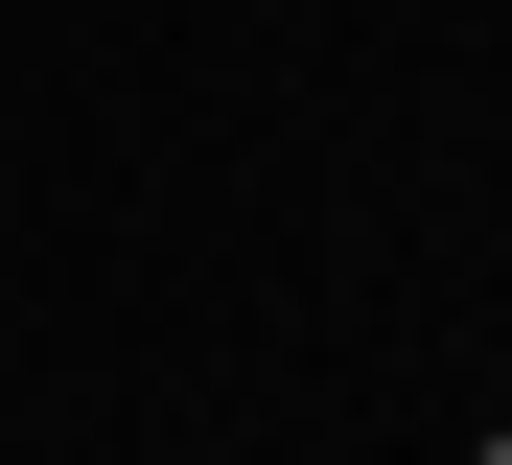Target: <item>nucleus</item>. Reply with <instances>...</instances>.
<instances>
[{"label": "nucleus", "mask_w": 512, "mask_h": 465, "mask_svg": "<svg viewBox=\"0 0 512 465\" xmlns=\"http://www.w3.org/2000/svg\"><path fill=\"white\" fill-rule=\"evenodd\" d=\"M489 465H512V442H489Z\"/></svg>", "instance_id": "f257e3e1"}]
</instances>
